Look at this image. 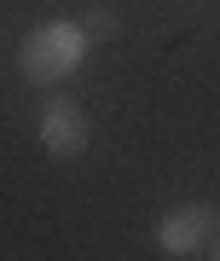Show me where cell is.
<instances>
[{"instance_id": "277c9868", "label": "cell", "mask_w": 220, "mask_h": 261, "mask_svg": "<svg viewBox=\"0 0 220 261\" xmlns=\"http://www.w3.org/2000/svg\"><path fill=\"white\" fill-rule=\"evenodd\" d=\"M116 29H122V18H116L110 6H93L87 18H81V35H87V41H110Z\"/></svg>"}, {"instance_id": "3957f363", "label": "cell", "mask_w": 220, "mask_h": 261, "mask_svg": "<svg viewBox=\"0 0 220 261\" xmlns=\"http://www.w3.org/2000/svg\"><path fill=\"white\" fill-rule=\"evenodd\" d=\"M41 145L52 151V157H81L87 151V116H81V105H70V99H52V105H41Z\"/></svg>"}, {"instance_id": "5b68a950", "label": "cell", "mask_w": 220, "mask_h": 261, "mask_svg": "<svg viewBox=\"0 0 220 261\" xmlns=\"http://www.w3.org/2000/svg\"><path fill=\"white\" fill-rule=\"evenodd\" d=\"M209 255H214V261H220V232H214V244H209Z\"/></svg>"}, {"instance_id": "7a4b0ae2", "label": "cell", "mask_w": 220, "mask_h": 261, "mask_svg": "<svg viewBox=\"0 0 220 261\" xmlns=\"http://www.w3.org/2000/svg\"><path fill=\"white\" fill-rule=\"evenodd\" d=\"M214 232H220L214 203H180V209H168L162 221H156V250L174 255V261H185V255H203V250H209Z\"/></svg>"}, {"instance_id": "6da1fadb", "label": "cell", "mask_w": 220, "mask_h": 261, "mask_svg": "<svg viewBox=\"0 0 220 261\" xmlns=\"http://www.w3.org/2000/svg\"><path fill=\"white\" fill-rule=\"evenodd\" d=\"M87 47H93V41L81 35V23L52 18V23L29 29V41H23L18 64H23V75H29L35 87H52V82H64V75H75V70L87 64Z\"/></svg>"}]
</instances>
